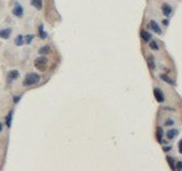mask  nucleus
Instances as JSON below:
<instances>
[{
    "label": "nucleus",
    "mask_w": 182,
    "mask_h": 171,
    "mask_svg": "<svg viewBox=\"0 0 182 171\" xmlns=\"http://www.w3.org/2000/svg\"><path fill=\"white\" fill-rule=\"evenodd\" d=\"M40 75L37 74V73H29L27 74L25 79L23 81V84L26 86V87H29V86H33V84H37L40 81Z\"/></svg>",
    "instance_id": "obj_1"
},
{
    "label": "nucleus",
    "mask_w": 182,
    "mask_h": 171,
    "mask_svg": "<svg viewBox=\"0 0 182 171\" xmlns=\"http://www.w3.org/2000/svg\"><path fill=\"white\" fill-rule=\"evenodd\" d=\"M47 63H48V60L46 57H39L34 61V66L40 71H45L47 68Z\"/></svg>",
    "instance_id": "obj_2"
},
{
    "label": "nucleus",
    "mask_w": 182,
    "mask_h": 171,
    "mask_svg": "<svg viewBox=\"0 0 182 171\" xmlns=\"http://www.w3.org/2000/svg\"><path fill=\"white\" fill-rule=\"evenodd\" d=\"M12 12H13V14H14L16 17H22L24 14V9L18 2H16L15 5H14V8H13V10H12Z\"/></svg>",
    "instance_id": "obj_3"
},
{
    "label": "nucleus",
    "mask_w": 182,
    "mask_h": 171,
    "mask_svg": "<svg viewBox=\"0 0 182 171\" xmlns=\"http://www.w3.org/2000/svg\"><path fill=\"white\" fill-rule=\"evenodd\" d=\"M153 93H154V97H156V99L158 101V102H159V103H163V102H164V99H165V97H164L163 92L161 91L160 89L156 88V89L153 90Z\"/></svg>",
    "instance_id": "obj_4"
},
{
    "label": "nucleus",
    "mask_w": 182,
    "mask_h": 171,
    "mask_svg": "<svg viewBox=\"0 0 182 171\" xmlns=\"http://www.w3.org/2000/svg\"><path fill=\"white\" fill-rule=\"evenodd\" d=\"M12 33L11 28H5V29H1L0 30V38L4 39V40H8L10 38V35Z\"/></svg>",
    "instance_id": "obj_5"
},
{
    "label": "nucleus",
    "mask_w": 182,
    "mask_h": 171,
    "mask_svg": "<svg viewBox=\"0 0 182 171\" xmlns=\"http://www.w3.org/2000/svg\"><path fill=\"white\" fill-rule=\"evenodd\" d=\"M149 27H150V28H151L152 30L154 31L156 33H158V34L162 33V30H161L160 26L156 24V22H154V20H150V23H149Z\"/></svg>",
    "instance_id": "obj_6"
},
{
    "label": "nucleus",
    "mask_w": 182,
    "mask_h": 171,
    "mask_svg": "<svg viewBox=\"0 0 182 171\" xmlns=\"http://www.w3.org/2000/svg\"><path fill=\"white\" fill-rule=\"evenodd\" d=\"M19 76V72L17 70H12L8 73V81H12V80H15L17 77Z\"/></svg>",
    "instance_id": "obj_7"
},
{
    "label": "nucleus",
    "mask_w": 182,
    "mask_h": 171,
    "mask_svg": "<svg viewBox=\"0 0 182 171\" xmlns=\"http://www.w3.org/2000/svg\"><path fill=\"white\" fill-rule=\"evenodd\" d=\"M162 11H163V14L165 16H169L171 14V12H172V9H171V7L169 4L164 3L162 5Z\"/></svg>",
    "instance_id": "obj_8"
},
{
    "label": "nucleus",
    "mask_w": 182,
    "mask_h": 171,
    "mask_svg": "<svg viewBox=\"0 0 182 171\" xmlns=\"http://www.w3.org/2000/svg\"><path fill=\"white\" fill-rule=\"evenodd\" d=\"M30 3L32 7L37 9V10H41L42 7H43V1L42 0H31Z\"/></svg>",
    "instance_id": "obj_9"
},
{
    "label": "nucleus",
    "mask_w": 182,
    "mask_h": 171,
    "mask_svg": "<svg viewBox=\"0 0 182 171\" xmlns=\"http://www.w3.org/2000/svg\"><path fill=\"white\" fill-rule=\"evenodd\" d=\"M141 39L144 40L145 42H149V41L151 40V34L149 33L148 31L143 30V31L141 32Z\"/></svg>",
    "instance_id": "obj_10"
},
{
    "label": "nucleus",
    "mask_w": 182,
    "mask_h": 171,
    "mask_svg": "<svg viewBox=\"0 0 182 171\" xmlns=\"http://www.w3.org/2000/svg\"><path fill=\"white\" fill-rule=\"evenodd\" d=\"M147 63H148V66L150 70H154L156 68V62H154V58L152 57V56H149L148 59H147Z\"/></svg>",
    "instance_id": "obj_11"
},
{
    "label": "nucleus",
    "mask_w": 182,
    "mask_h": 171,
    "mask_svg": "<svg viewBox=\"0 0 182 171\" xmlns=\"http://www.w3.org/2000/svg\"><path fill=\"white\" fill-rule=\"evenodd\" d=\"M178 135V129H169L166 133V136L168 139H174L175 136Z\"/></svg>",
    "instance_id": "obj_12"
},
{
    "label": "nucleus",
    "mask_w": 182,
    "mask_h": 171,
    "mask_svg": "<svg viewBox=\"0 0 182 171\" xmlns=\"http://www.w3.org/2000/svg\"><path fill=\"white\" fill-rule=\"evenodd\" d=\"M39 34H40V38L43 39V40L47 38V32L44 31V27H43V25H40V26H39Z\"/></svg>",
    "instance_id": "obj_13"
},
{
    "label": "nucleus",
    "mask_w": 182,
    "mask_h": 171,
    "mask_svg": "<svg viewBox=\"0 0 182 171\" xmlns=\"http://www.w3.org/2000/svg\"><path fill=\"white\" fill-rule=\"evenodd\" d=\"M12 117H13V111H10L7 116V118H5V123H7V126L8 127H11L12 125Z\"/></svg>",
    "instance_id": "obj_14"
},
{
    "label": "nucleus",
    "mask_w": 182,
    "mask_h": 171,
    "mask_svg": "<svg viewBox=\"0 0 182 171\" xmlns=\"http://www.w3.org/2000/svg\"><path fill=\"white\" fill-rule=\"evenodd\" d=\"M162 138H163V129L161 127L156 128V139L159 142H162Z\"/></svg>",
    "instance_id": "obj_15"
},
{
    "label": "nucleus",
    "mask_w": 182,
    "mask_h": 171,
    "mask_svg": "<svg viewBox=\"0 0 182 171\" xmlns=\"http://www.w3.org/2000/svg\"><path fill=\"white\" fill-rule=\"evenodd\" d=\"M161 78H162V80H164L165 82H167V84H172V86H175L174 80L171 79V78H169V77L167 76V75H165V74H162V75H161Z\"/></svg>",
    "instance_id": "obj_16"
},
{
    "label": "nucleus",
    "mask_w": 182,
    "mask_h": 171,
    "mask_svg": "<svg viewBox=\"0 0 182 171\" xmlns=\"http://www.w3.org/2000/svg\"><path fill=\"white\" fill-rule=\"evenodd\" d=\"M14 42H15V44L17 46H22L24 44V36L22 35V34L17 35V36L15 38V41H14Z\"/></svg>",
    "instance_id": "obj_17"
},
{
    "label": "nucleus",
    "mask_w": 182,
    "mask_h": 171,
    "mask_svg": "<svg viewBox=\"0 0 182 171\" xmlns=\"http://www.w3.org/2000/svg\"><path fill=\"white\" fill-rule=\"evenodd\" d=\"M50 51V46H43V47H41V48L39 49V53H40V55H46V53H48Z\"/></svg>",
    "instance_id": "obj_18"
},
{
    "label": "nucleus",
    "mask_w": 182,
    "mask_h": 171,
    "mask_svg": "<svg viewBox=\"0 0 182 171\" xmlns=\"http://www.w3.org/2000/svg\"><path fill=\"white\" fill-rule=\"evenodd\" d=\"M167 162H168V164H169V167H170L171 170H176V167H175V160L172 157H170V156H167L166 157Z\"/></svg>",
    "instance_id": "obj_19"
},
{
    "label": "nucleus",
    "mask_w": 182,
    "mask_h": 171,
    "mask_svg": "<svg viewBox=\"0 0 182 171\" xmlns=\"http://www.w3.org/2000/svg\"><path fill=\"white\" fill-rule=\"evenodd\" d=\"M33 38H34V35H32V34H27V35H25V43L26 44H30L31 43V41L33 40Z\"/></svg>",
    "instance_id": "obj_20"
},
{
    "label": "nucleus",
    "mask_w": 182,
    "mask_h": 171,
    "mask_svg": "<svg viewBox=\"0 0 182 171\" xmlns=\"http://www.w3.org/2000/svg\"><path fill=\"white\" fill-rule=\"evenodd\" d=\"M149 46H150V48L153 50H159V46H158V44H156L154 41H151L150 42V44H149Z\"/></svg>",
    "instance_id": "obj_21"
},
{
    "label": "nucleus",
    "mask_w": 182,
    "mask_h": 171,
    "mask_svg": "<svg viewBox=\"0 0 182 171\" xmlns=\"http://www.w3.org/2000/svg\"><path fill=\"white\" fill-rule=\"evenodd\" d=\"M176 169H177V170H182V162H178V163H177Z\"/></svg>",
    "instance_id": "obj_22"
},
{
    "label": "nucleus",
    "mask_w": 182,
    "mask_h": 171,
    "mask_svg": "<svg viewBox=\"0 0 182 171\" xmlns=\"http://www.w3.org/2000/svg\"><path fill=\"white\" fill-rule=\"evenodd\" d=\"M172 124H174V121H172V120H170V119H169V120H167V121L165 122V125H167V126L172 125Z\"/></svg>",
    "instance_id": "obj_23"
},
{
    "label": "nucleus",
    "mask_w": 182,
    "mask_h": 171,
    "mask_svg": "<svg viewBox=\"0 0 182 171\" xmlns=\"http://www.w3.org/2000/svg\"><path fill=\"white\" fill-rule=\"evenodd\" d=\"M19 99H20V95H18V96H14V97H13V101H14V103H15V104H17V103H18Z\"/></svg>",
    "instance_id": "obj_24"
},
{
    "label": "nucleus",
    "mask_w": 182,
    "mask_h": 171,
    "mask_svg": "<svg viewBox=\"0 0 182 171\" xmlns=\"http://www.w3.org/2000/svg\"><path fill=\"white\" fill-rule=\"evenodd\" d=\"M179 152L182 154V140L179 142Z\"/></svg>",
    "instance_id": "obj_25"
},
{
    "label": "nucleus",
    "mask_w": 182,
    "mask_h": 171,
    "mask_svg": "<svg viewBox=\"0 0 182 171\" xmlns=\"http://www.w3.org/2000/svg\"><path fill=\"white\" fill-rule=\"evenodd\" d=\"M163 24H164V25H168V20H167V19L163 20Z\"/></svg>",
    "instance_id": "obj_26"
},
{
    "label": "nucleus",
    "mask_w": 182,
    "mask_h": 171,
    "mask_svg": "<svg viewBox=\"0 0 182 171\" xmlns=\"http://www.w3.org/2000/svg\"><path fill=\"white\" fill-rule=\"evenodd\" d=\"M164 150H165V151H169V150H170V147H167V148H164Z\"/></svg>",
    "instance_id": "obj_27"
},
{
    "label": "nucleus",
    "mask_w": 182,
    "mask_h": 171,
    "mask_svg": "<svg viewBox=\"0 0 182 171\" xmlns=\"http://www.w3.org/2000/svg\"><path fill=\"white\" fill-rule=\"evenodd\" d=\"M1 130H2V124L0 123V132H1Z\"/></svg>",
    "instance_id": "obj_28"
}]
</instances>
